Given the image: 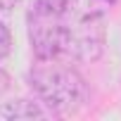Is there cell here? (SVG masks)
I'll return each instance as SVG.
<instances>
[{
    "instance_id": "cell-6",
    "label": "cell",
    "mask_w": 121,
    "mask_h": 121,
    "mask_svg": "<svg viewBox=\"0 0 121 121\" xmlns=\"http://www.w3.org/2000/svg\"><path fill=\"white\" fill-rule=\"evenodd\" d=\"M10 52H12V33H10V29L3 22H0V59H5Z\"/></svg>"
},
{
    "instance_id": "cell-3",
    "label": "cell",
    "mask_w": 121,
    "mask_h": 121,
    "mask_svg": "<svg viewBox=\"0 0 121 121\" xmlns=\"http://www.w3.org/2000/svg\"><path fill=\"white\" fill-rule=\"evenodd\" d=\"M107 45V24L100 12L81 17L74 26L69 24V50L67 59L78 64H93L102 57Z\"/></svg>"
},
{
    "instance_id": "cell-5",
    "label": "cell",
    "mask_w": 121,
    "mask_h": 121,
    "mask_svg": "<svg viewBox=\"0 0 121 121\" xmlns=\"http://www.w3.org/2000/svg\"><path fill=\"white\" fill-rule=\"evenodd\" d=\"M78 5V0H36L33 3V10L36 14H48V17H62L67 19L74 7Z\"/></svg>"
},
{
    "instance_id": "cell-7",
    "label": "cell",
    "mask_w": 121,
    "mask_h": 121,
    "mask_svg": "<svg viewBox=\"0 0 121 121\" xmlns=\"http://www.w3.org/2000/svg\"><path fill=\"white\" fill-rule=\"evenodd\" d=\"M7 90H10V74L0 67V100L7 95Z\"/></svg>"
},
{
    "instance_id": "cell-8",
    "label": "cell",
    "mask_w": 121,
    "mask_h": 121,
    "mask_svg": "<svg viewBox=\"0 0 121 121\" xmlns=\"http://www.w3.org/2000/svg\"><path fill=\"white\" fill-rule=\"evenodd\" d=\"M19 3H22V0H0V12H10V10H14Z\"/></svg>"
},
{
    "instance_id": "cell-4",
    "label": "cell",
    "mask_w": 121,
    "mask_h": 121,
    "mask_svg": "<svg viewBox=\"0 0 121 121\" xmlns=\"http://www.w3.org/2000/svg\"><path fill=\"white\" fill-rule=\"evenodd\" d=\"M0 119H7V121H31V119H45V109L26 97L12 100L0 104Z\"/></svg>"
},
{
    "instance_id": "cell-1",
    "label": "cell",
    "mask_w": 121,
    "mask_h": 121,
    "mask_svg": "<svg viewBox=\"0 0 121 121\" xmlns=\"http://www.w3.org/2000/svg\"><path fill=\"white\" fill-rule=\"evenodd\" d=\"M29 83L38 100L57 116H71L81 112L90 100L88 81L71 64L40 62L31 69Z\"/></svg>"
},
{
    "instance_id": "cell-2",
    "label": "cell",
    "mask_w": 121,
    "mask_h": 121,
    "mask_svg": "<svg viewBox=\"0 0 121 121\" xmlns=\"http://www.w3.org/2000/svg\"><path fill=\"white\" fill-rule=\"evenodd\" d=\"M29 40L38 62H62L69 50V24L62 17H48L31 12Z\"/></svg>"
}]
</instances>
